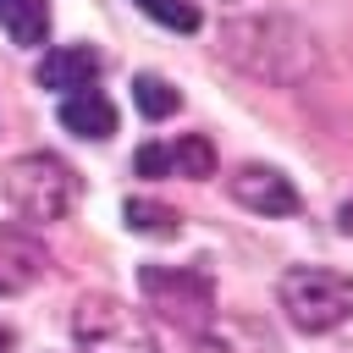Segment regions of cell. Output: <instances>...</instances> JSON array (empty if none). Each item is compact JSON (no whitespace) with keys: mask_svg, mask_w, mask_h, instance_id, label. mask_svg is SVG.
<instances>
[{"mask_svg":"<svg viewBox=\"0 0 353 353\" xmlns=\"http://www.w3.org/2000/svg\"><path fill=\"white\" fill-rule=\"evenodd\" d=\"M44 265L50 259L28 232H0V292H22Z\"/></svg>","mask_w":353,"mask_h":353,"instance_id":"cell-9","label":"cell"},{"mask_svg":"<svg viewBox=\"0 0 353 353\" xmlns=\"http://www.w3.org/2000/svg\"><path fill=\"white\" fill-rule=\"evenodd\" d=\"M336 226H342V232H347V237H353V199H347V204H342V210H336Z\"/></svg>","mask_w":353,"mask_h":353,"instance_id":"cell-15","label":"cell"},{"mask_svg":"<svg viewBox=\"0 0 353 353\" xmlns=\"http://www.w3.org/2000/svg\"><path fill=\"white\" fill-rule=\"evenodd\" d=\"M0 28L11 44H44L50 39V6L44 0H0Z\"/></svg>","mask_w":353,"mask_h":353,"instance_id":"cell-11","label":"cell"},{"mask_svg":"<svg viewBox=\"0 0 353 353\" xmlns=\"http://www.w3.org/2000/svg\"><path fill=\"white\" fill-rule=\"evenodd\" d=\"M72 336H77V353H160L149 320H143L132 303L110 298V292L77 298V309H72Z\"/></svg>","mask_w":353,"mask_h":353,"instance_id":"cell-4","label":"cell"},{"mask_svg":"<svg viewBox=\"0 0 353 353\" xmlns=\"http://www.w3.org/2000/svg\"><path fill=\"white\" fill-rule=\"evenodd\" d=\"M281 309L309 336L336 331L342 320H353V276L325 270V265H298L281 276Z\"/></svg>","mask_w":353,"mask_h":353,"instance_id":"cell-3","label":"cell"},{"mask_svg":"<svg viewBox=\"0 0 353 353\" xmlns=\"http://www.w3.org/2000/svg\"><path fill=\"white\" fill-rule=\"evenodd\" d=\"M61 127L77 132V138L105 143V138L116 132V105H110L105 94H72V99H61Z\"/></svg>","mask_w":353,"mask_h":353,"instance_id":"cell-10","label":"cell"},{"mask_svg":"<svg viewBox=\"0 0 353 353\" xmlns=\"http://www.w3.org/2000/svg\"><path fill=\"white\" fill-rule=\"evenodd\" d=\"M121 221H127V232H138V237H176V232H182V215L165 210V204H154V199H127V204H121Z\"/></svg>","mask_w":353,"mask_h":353,"instance_id":"cell-12","label":"cell"},{"mask_svg":"<svg viewBox=\"0 0 353 353\" xmlns=\"http://www.w3.org/2000/svg\"><path fill=\"white\" fill-rule=\"evenodd\" d=\"M221 55L237 61L248 77L265 83H298L314 66V39L309 28H298L281 11H254V17H232L221 33Z\"/></svg>","mask_w":353,"mask_h":353,"instance_id":"cell-1","label":"cell"},{"mask_svg":"<svg viewBox=\"0 0 353 353\" xmlns=\"http://www.w3.org/2000/svg\"><path fill=\"white\" fill-rule=\"evenodd\" d=\"M138 287H143V298L165 320H176V325H210L215 287H210V276L199 265H143Z\"/></svg>","mask_w":353,"mask_h":353,"instance_id":"cell-5","label":"cell"},{"mask_svg":"<svg viewBox=\"0 0 353 353\" xmlns=\"http://www.w3.org/2000/svg\"><path fill=\"white\" fill-rule=\"evenodd\" d=\"M143 17H154L160 28H176V33H193L199 28V6L193 0H132Z\"/></svg>","mask_w":353,"mask_h":353,"instance_id":"cell-14","label":"cell"},{"mask_svg":"<svg viewBox=\"0 0 353 353\" xmlns=\"http://www.w3.org/2000/svg\"><path fill=\"white\" fill-rule=\"evenodd\" d=\"M132 171L138 176H188V182H204V176H215V149L199 132H188L176 143H143L132 154Z\"/></svg>","mask_w":353,"mask_h":353,"instance_id":"cell-6","label":"cell"},{"mask_svg":"<svg viewBox=\"0 0 353 353\" xmlns=\"http://www.w3.org/2000/svg\"><path fill=\"white\" fill-rule=\"evenodd\" d=\"M226 193L254 215H298V188L270 165H237L226 176Z\"/></svg>","mask_w":353,"mask_h":353,"instance_id":"cell-7","label":"cell"},{"mask_svg":"<svg viewBox=\"0 0 353 353\" xmlns=\"http://www.w3.org/2000/svg\"><path fill=\"white\" fill-rule=\"evenodd\" d=\"M99 50H88V44H61V50H50L44 61H39V88H55V94H94V77H99Z\"/></svg>","mask_w":353,"mask_h":353,"instance_id":"cell-8","label":"cell"},{"mask_svg":"<svg viewBox=\"0 0 353 353\" xmlns=\"http://www.w3.org/2000/svg\"><path fill=\"white\" fill-rule=\"evenodd\" d=\"M0 353H11V331L6 325H0Z\"/></svg>","mask_w":353,"mask_h":353,"instance_id":"cell-16","label":"cell"},{"mask_svg":"<svg viewBox=\"0 0 353 353\" xmlns=\"http://www.w3.org/2000/svg\"><path fill=\"white\" fill-rule=\"evenodd\" d=\"M0 193L22 221H61L77 204V171L61 154H17L0 171Z\"/></svg>","mask_w":353,"mask_h":353,"instance_id":"cell-2","label":"cell"},{"mask_svg":"<svg viewBox=\"0 0 353 353\" xmlns=\"http://www.w3.org/2000/svg\"><path fill=\"white\" fill-rule=\"evenodd\" d=\"M132 99H138V110H143L149 121H160V116H171V110L182 105V94H176L165 77H154V72H138V77H132Z\"/></svg>","mask_w":353,"mask_h":353,"instance_id":"cell-13","label":"cell"}]
</instances>
